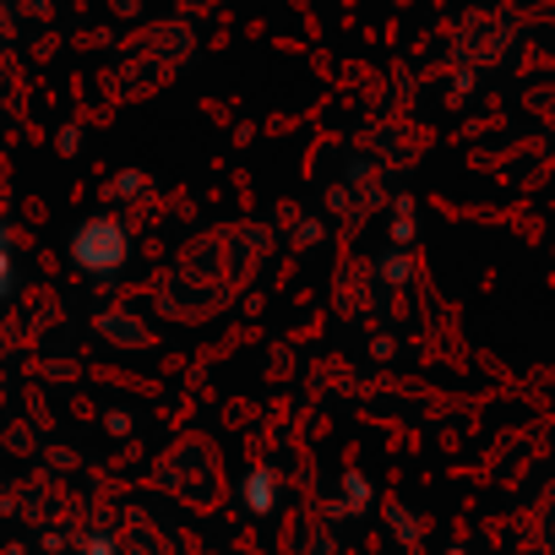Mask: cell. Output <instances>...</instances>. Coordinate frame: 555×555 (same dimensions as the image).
Here are the masks:
<instances>
[{
  "label": "cell",
  "mask_w": 555,
  "mask_h": 555,
  "mask_svg": "<svg viewBox=\"0 0 555 555\" xmlns=\"http://www.w3.org/2000/svg\"><path fill=\"white\" fill-rule=\"evenodd\" d=\"M0 278H7V256H0Z\"/></svg>",
  "instance_id": "2"
},
{
  "label": "cell",
  "mask_w": 555,
  "mask_h": 555,
  "mask_svg": "<svg viewBox=\"0 0 555 555\" xmlns=\"http://www.w3.org/2000/svg\"><path fill=\"white\" fill-rule=\"evenodd\" d=\"M126 256H131V240H126V229H120L115 218H88V223L72 234V261H77L82 272H93V278L120 272Z\"/></svg>",
  "instance_id": "1"
}]
</instances>
